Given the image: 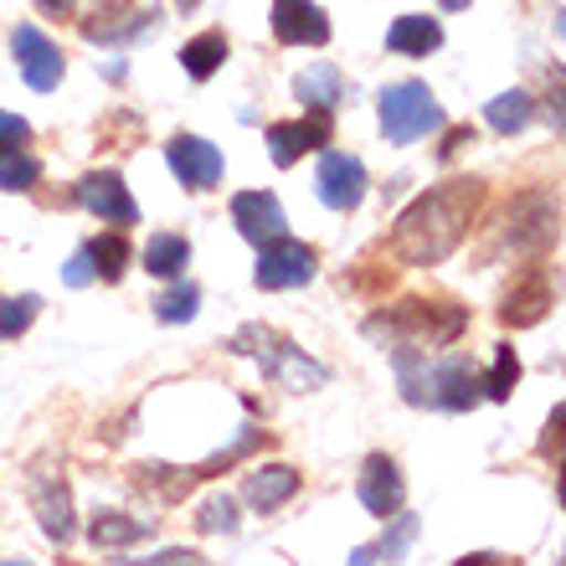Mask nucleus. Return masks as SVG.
Wrapping results in <instances>:
<instances>
[{
  "label": "nucleus",
  "mask_w": 566,
  "mask_h": 566,
  "mask_svg": "<svg viewBox=\"0 0 566 566\" xmlns=\"http://www.w3.org/2000/svg\"><path fill=\"white\" fill-rule=\"evenodd\" d=\"M335 139V119H329V108H310L304 119L294 124H269V155L279 170H289L294 160H304L310 149H325Z\"/></svg>",
  "instance_id": "10"
},
{
  "label": "nucleus",
  "mask_w": 566,
  "mask_h": 566,
  "mask_svg": "<svg viewBox=\"0 0 566 566\" xmlns=\"http://www.w3.org/2000/svg\"><path fill=\"white\" fill-rule=\"evenodd\" d=\"M505 238L515 253H546L556 242V201L552 196H521L505 211Z\"/></svg>",
  "instance_id": "13"
},
{
  "label": "nucleus",
  "mask_w": 566,
  "mask_h": 566,
  "mask_svg": "<svg viewBox=\"0 0 566 566\" xmlns=\"http://www.w3.org/2000/svg\"><path fill=\"white\" fill-rule=\"evenodd\" d=\"M83 248H88L93 279H104V283H119L124 273H129V263H135V248H129V238H119V232H104V238L83 242Z\"/></svg>",
  "instance_id": "24"
},
{
  "label": "nucleus",
  "mask_w": 566,
  "mask_h": 566,
  "mask_svg": "<svg viewBox=\"0 0 566 566\" xmlns=\"http://www.w3.org/2000/svg\"><path fill=\"white\" fill-rule=\"evenodd\" d=\"M314 269H319L314 248L289 242V238H273V242H263V248H258L253 283H258V289H269V294H279V289H304V283L314 279Z\"/></svg>",
  "instance_id": "7"
},
{
  "label": "nucleus",
  "mask_w": 566,
  "mask_h": 566,
  "mask_svg": "<svg viewBox=\"0 0 566 566\" xmlns=\"http://www.w3.org/2000/svg\"><path fill=\"white\" fill-rule=\"evenodd\" d=\"M11 52H15V62H21L27 88H36V93H52L62 83V73H67V62H62L57 42H52L46 31H36V27H15Z\"/></svg>",
  "instance_id": "12"
},
{
  "label": "nucleus",
  "mask_w": 566,
  "mask_h": 566,
  "mask_svg": "<svg viewBox=\"0 0 566 566\" xmlns=\"http://www.w3.org/2000/svg\"><path fill=\"white\" fill-rule=\"evenodd\" d=\"M227 62V36L222 31H201V36H191V42L180 46V67L196 77V83H207L211 73H222Z\"/></svg>",
  "instance_id": "25"
},
{
  "label": "nucleus",
  "mask_w": 566,
  "mask_h": 566,
  "mask_svg": "<svg viewBox=\"0 0 566 566\" xmlns=\"http://www.w3.org/2000/svg\"><path fill=\"white\" fill-rule=\"evenodd\" d=\"M391 371L397 387L412 407H432V412H474L484 402V376L463 356L428 360V350L412 345H391Z\"/></svg>",
  "instance_id": "2"
},
{
  "label": "nucleus",
  "mask_w": 566,
  "mask_h": 566,
  "mask_svg": "<svg viewBox=\"0 0 566 566\" xmlns=\"http://www.w3.org/2000/svg\"><path fill=\"white\" fill-rule=\"evenodd\" d=\"M232 222H238V232L253 248H263L273 238H289V217H283L273 191H238L232 196Z\"/></svg>",
  "instance_id": "16"
},
{
  "label": "nucleus",
  "mask_w": 566,
  "mask_h": 566,
  "mask_svg": "<svg viewBox=\"0 0 566 566\" xmlns=\"http://www.w3.org/2000/svg\"><path fill=\"white\" fill-rule=\"evenodd\" d=\"M438 6H443V11H463V6H469V0H438Z\"/></svg>",
  "instance_id": "39"
},
{
  "label": "nucleus",
  "mask_w": 566,
  "mask_h": 566,
  "mask_svg": "<svg viewBox=\"0 0 566 566\" xmlns=\"http://www.w3.org/2000/svg\"><path fill=\"white\" fill-rule=\"evenodd\" d=\"M469 329V310L453 298H402L391 310L366 319V335L381 345H412V350H438L453 345Z\"/></svg>",
  "instance_id": "3"
},
{
  "label": "nucleus",
  "mask_w": 566,
  "mask_h": 566,
  "mask_svg": "<svg viewBox=\"0 0 566 566\" xmlns=\"http://www.w3.org/2000/svg\"><path fill=\"white\" fill-rule=\"evenodd\" d=\"M196 525H201L207 536H232V531L242 525L238 500H232V494H207V500H201V510H196Z\"/></svg>",
  "instance_id": "31"
},
{
  "label": "nucleus",
  "mask_w": 566,
  "mask_h": 566,
  "mask_svg": "<svg viewBox=\"0 0 566 566\" xmlns=\"http://www.w3.org/2000/svg\"><path fill=\"white\" fill-rule=\"evenodd\" d=\"M376 108H381V135L391 145H418L432 129H443V108L428 93V83H391L376 98Z\"/></svg>",
  "instance_id": "5"
},
{
  "label": "nucleus",
  "mask_w": 566,
  "mask_h": 566,
  "mask_svg": "<svg viewBox=\"0 0 566 566\" xmlns=\"http://www.w3.org/2000/svg\"><path fill=\"white\" fill-rule=\"evenodd\" d=\"M36 314H42V298H36V294L0 298V340H15V335H27Z\"/></svg>",
  "instance_id": "32"
},
{
  "label": "nucleus",
  "mask_w": 566,
  "mask_h": 566,
  "mask_svg": "<svg viewBox=\"0 0 566 566\" xmlns=\"http://www.w3.org/2000/svg\"><path fill=\"white\" fill-rule=\"evenodd\" d=\"M387 46L397 57H428V52L443 46V27L432 15H397L387 31Z\"/></svg>",
  "instance_id": "20"
},
{
  "label": "nucleus",
  "mask_w": 566,
  "mask_h": 566,
  "mask_svg": "<svg viewBox=\"0 0 566 566\" xmlns=\"http://www.w3.org/2000/svg\"><path fill=\"white\" fill-rule=\"evenodd\" d=\"M155 21L160 15L149 11V6L139 11V0H93V15L83 21V36L98 46H129L139 36H149Z\"/></svg>",
  "instance_id": "6"
},
{
  "label": "nucleus",
  "mask_w": 566,
  "mask_h": 566,
  "mask_svg": "<svg viewBox=\"0 0 566 566\" xmlns=\"http://www.w3.org/2000/svg\"><path fill=\"white\" fill-rule=\"evenodd\" d=\"M145 273H155V279H180L186 273V263H191V242L180 238V232H155V238L145 242Z\"/></svg>",
  "instance_id": "23"
},
{
  "label": "nucleus",
  "mask_w": 566,
  "mask_h": 566,
  "mask_svg": "<svg viewBox=\"0 0 566 566\" xmlns=\"http://www.w3.org/2000/svg\"><path fill=\"white\" fill-rule=\"evenodd\" d=\"M273 36L283 46H325L329 42V15L314 0H273Z\"/></svg>",
  "instance_id": "17"
},
{
  "label": "nucleus",
  "mask_w": 566,
  "mask_h": 566,
  "mask_svg": "<svg viewBox=\"0 0 566 566\" xmlns=\"http://www.w3.org/2000/svg\"><path fill=\"white\" fill-rule=\"evenodd\" d=\"M294 98L304 108H335L345 98L340 67H335V62H314V67H304V73L294 77Z\"/></svg>",
  "instance_id": "21"
},
{
  "label": "nucleus",
  "mask_w": 566,
  "mask_h": 566,
  "mask_svg": "<svg viewBox=\"0 0 566 566\" xmlns=\"http://www.w3.org/2000/svg\"><path fill=\"white\" fill-rule=\"evenodd\" d=\"M242 494H248V505H253L258 515H273V510L289 505L298 494V469H289V463H263V469L248 474Z\"/></svg>",
  "instance_id": "19"
},
{
  "label": "nucleus",
  "mask_w": 566,
  "mask_h": 566,
  "mask_svg": "<svg viewBox=\"0 0 566 566\" xmlns=\"http://www.w3.org/2000/svg\"><path fill=\"white\" fill-rule=\"evenodd\" d=\"M36 180H42V165L31 160V155H21V149L0 155V191H31Z\"/></svg>",
  "instance_id": "33"
},
{
  "label": "nucleus",
  "mask_w": 566,
  "mask_h": 566,
  "mask_svg": "<svg viewBox=\"0 0 566 566\" xmlns=\"http://www.w3.org/2000/svg\"><path fill=\"white\" fill-rule=\"evenodd\" d=\"M479 207H484V180L453 176L438 180L432 191H422L412 207L391 227V253L402 258L407 269H432L443 258L459 253V242L469 238Z\"/></svg>",
  "instance_id": "1"
},
{
  "label": "nucleus",
  "mask_w": 566,
  "mask_h": 566,
  "mask_svg": "<svg viewBox=\"0 0 566 566\" xmlns=\"http://www.w3.org/2000/svg\"><path fill=\"white\" fill-rule=\"evenodd\" d=\"M31 139V124L21 119V114H0V155L6 149H21Z\"/></svg>",
  "instance_id": "34"
},
{
  "label": "nucleus",
  "mask_w": 566,
  "mask_h": 566,
  "mask_svg": "<svg viewBox=\"0 0 566 566\" xmlns=\"http://www.w3.org/2000/svg\"><path fill=\"white\" fill-rule=\"evenodd\" d=\"M62 283H67V289H88V283H93V263H88V248H77V253L67 258V269H62Z\"/></svg>",
  "instance_id": "35"
},
{
  "label": "nucleus",
  "mask_w": 566,
  "mask_h": 566,
  "mask_svg": "<svg viewBox=\"0 0 566 566\" xmlns=\"http://www.w3.org/2000/svg\"><path fill=\"white\" fill-rule=\"evenodd\" d=\"M356 494H360V505H366V515L391 521V515L402 510V500H407V479H402V469H397V459L371 453L366 469H360V479H356Z\"/></svg>",
  "instance_id": "14"
},
{
  "label": "nucleus",
  "mask_w": 566,
  "mask_h": 566,
  "mask_svg": "<svg viewBox=\"0 0 566 566\" xmlns=\"http://www.w3.org/2000/svg\"><path fill=\"white\" fill-rule=\"evenodd\" d=\"M552 304H556V289H552V279H546V269H531L505 289V298H500V319H505L510 329H531L552 314Z\"/></svg>",
  "instance_id": "15"
},
{
  "label": "nucleus",
  "mask_w": 566,
  "mask_h": 566,
  "mask_svg": "<svg viewBox=\"0 0 566 566\" xmlns=\"http://www.w3.org/2000/svg\"><path fill=\"white\" fill-rule=\"evenodd\" d=\"M77 207L93 211L98 222H119V227H135L139 222V207L129 196V180L119 170H93V176L77 180Z\"/></svg>",
  "instance_id": "11"
},
{
  "label": "nucleus",
  "mask_w": 566,
  "mask_h": 566,
  "mask_svg": "<svg viewBox=\"0 0 566 566\" xmlns=\"http://www.w3.org/2000/svg\"><path fill=\"white\" fill-rule=\"evenodd\" d=\"M314 196L329 211H356L366 201V165L345 149H325V160L314 170Z\"/></svg>",
  "instance_id": "9"
},
{
  "label": "nucleus",
  "mask_w": 566,
  "mask_h": 566,
  "mask_svg": "<svg viewBox=\"0 0 566 566\" xmlns=\"http://www.w3.org/2000/svg\"><path fill=\"white\" fill-rule=\"evenodd\" d=\"M521 381V356H515V345H494V366L484 376V397L490 402H510V391Z\"/></svg>",
  "instance_id": "30"
},
{
  "label": "nucleus",
  "mask_w": 566,
  "mask_h": 566,
  "mask_svg": "<svg viewBox=\"0 0 566 566\" xmlns=\"http://www.w3.org/2000/svg\"><path fill=\"white\" fill-rule=\"evenodd\" d=\"M227 350L258 360V371L273 376V381H283L289 391H319L329 381V366H319L314 356H304L294 340H283L279 329H269V325H242L238 335L227 340Z\"/></svg>",
  "instance_id": "4"
},
{
  "label": "nucleus",
  "mask_w": 566,
  "mask_h": 566,
  "mask_svg": "<svg viewBox=\"0 0 566 566\" xmlns=\"http://www.w3.org/2000/svg\"><path fill=\"white\" fill-rule=\"evenodd\" d=\"M165 160H170V170H176V180L186 191H211V186H222V176H227L222 149L201 135H176L165 145Z\"/></svg>",
  "instance_id": "8"
},
{
  "label": "nucleus",
  "mask_w": 566,
  "mask_h": 566,
  "mask_svg": "<svg viewBox=\"0 0 566 566\" xmlns=\"http://www.w3.org/2000/svg\"><path fill=\"white\" fill-rule=\"evenodd\" d=\"M258 443H263V428H253V422H242V428H238V438H232V443H227V448H222V453H211V459H207V463H196L191 474H196V479L227 474V469H232V463H238V459H248V453H253V448H258Z\"/></svg>",
  "instance_id": "29"
},
{
  "label": "nucleus",
  "mask_w": 566,
  "mask_h": 566,
  "mask_svg": "<svg viewBox=\"0 0 566 566\" xmlns=\"http://www.w3.org/2000/svg\"><path fill=\"white\" fill-rule=\"evenodd\" d=\"M149 562H201V556H196V552H155Z\"/></svg>",
  "instance_id": "37"
},
{
  "label": "nucleus",
  "mask_w": 566,
  "mask_h": 566,
  "mask_svg": "<svg viewBox=\"0 0 566 566\" xmlns=\"http://www.w3.org/2000/svg\"><path fill=\"white\" fill-rule=\"evenodd\" d=\"M469 139H474V129H453V135H448V145H443V160H448V155H453L459 145H469Z\"/></svg>",
  "instance_id": "36"
},
{
  "label": "nucleus",
  "mask_w": 566,
  "mask_h": 566,
  "mask_svg": "<svg viewBox=\"0 0 566 566\" xmlns=\"http://www.w3.org/2000/svg\"><path fill=\"white\" fill-rule=\"evenodd\" d=\"M176 6H180V15H186V11H196V6H201V0H176Z\"/></svg>",
  "instance_id": "40"
},
{
  "label": "nucleus",
  "mask_w": 566,
  "mask_h": 566,
  "mask_svg": "<svg viewBox=\"0 0 566 566\" xmlns=\"http://www.w3.org/2000/svg\"><path fill=\"white\" fill-rule=\"evenodd\" d=\"M36 521H42L46 541L52 546H67L77 536V521H73V494H67V479L52 474V479H36Z\"/></svg>",
  "instance_id": "18"
},
{
  "label": "nucleus",
  "mask_w": 566,
  "mask_h": 566,
  "mask_svg": "<svg viewBox=\"0 0 566 566\" xmlns=\"http://www.w3.org/2000/svg\"><path fill=\"white\" fill-rule=\"evenodd\" d=\"M418 515H412V510H397V515H391V531L381 541H376V546H360V552H350V562L356 566H371V562H402L407 556V546H412V541H418Z\"/></svg>",
  "instance_id": "22"
},
{
  "label": "nucleus",
  "mask_w": 566,
  "mask_h": 566,
  "mask_svg": "<svg viewBox=\"0 0 566 566\" xmlns=\"http://www.w3.org/2000/svg\"><path fill=\"white\" fill-rule=\"evenodd\" d=\"M196 310H201V289L196 283H176V289L155 294V319L160 325H191Z\"/></svg>",
  "instance_id": "28"
},
{
  "label": "nucleus",
  "mask_w": 566,
  "mask_h": 566,
  "mask_svg": "<svg viewBox=\"0 0 566 566\" xmlns=\"http://www.w3.org/2000/svg\"><path fill=\"white\" fill-rule=\"evenodd\" d=\"M88 536L98 552H119V546H135L139 536H145V521H129V515H119V510H98L88 525Z\"/></svg>",
  "instance_id": "26"
},
{
  "label": "nucleus",
  "mask_w": 566,
  "mask_h": 566,
  "mask_svg": "<svg viewBox=\"0 0 566 566\" xmlns=\"http://www.w3.org/2000/svg\"><path fill=\"white\" fill-rule=\"evenodd\" d=\"M73 6H77V0H42V11H52V15H67Z\"/></svg>",
  "instance_id": "38"
},
{
  "label": "nucleus",
  "mask_w": 566,
  "mask_h": 566,
  "mask_svg": "<svg viewBox=\"0 0 566 566\" xmlns=\"http://www.w3.org/2000/svg\"><path fill=\"white\" fill-rule=\"evenodd\" d=\"M531 93L525 88H510V93H500V98H490V108H484V119H490V129L494 135H521L525 124H531Z\"/></svg>",
  "instance_id": "27"
}]
</instances>
